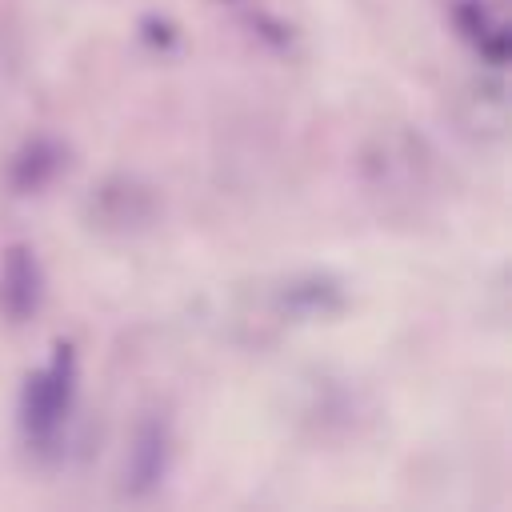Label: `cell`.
Returning a JSON list of instances; mask_svg holds the SVG:
<instances>
[{"mask_svg": "<svg viewBox=\"0 0 512 512\" xmlns=\"http://www.w3.org/2000/svg\"><path fill=\"white\" fill-rule=\"evenodd\" d=\"M44 300V268L32 244H12L0 256V312L12 324H24L40 312Z\"/></svg>", "mask_w": 512, "mask_h": 512, "instance_id": "3957f363", "label": "cell"}, {"mask_svg": "<svg viewBox=\"0 0 512 512\" xmlns=\"http://www.w3.org/2000/svg\"><path fill=\"white\" fill-rule=\"evenodd\" d=\"M280 304L296 316H332L344 308V292L332 276H300V280H288L284 292H280Z\"/></svg>", "mask_w": 512, "mask_h": 512, "instance_id": "8992f818", "label": "cell"}, {"mask_svg": "<svg viewBox=\"0 0 512 512\" xmlns=\"http://www.w3.org/2000/svg\"><path fill=\"white\" fill-rule=\"evenodd\" d=\"M160 200L136 176H108L84 200V220L100 236H140L156 224Z\"/></svg>", "mask_w": 512, "mask_h": 512, "instance_id": "7a4b0ae2", "label": "cell"}, {"mask_svg": "<svg viewBox=\"0 0 512 512\" xmlns=\"http://www.w3.org/2000/svg\"><path fill=\"white\" fill-rule=\"evenodd\" d=\"M60 168H64V144L52 140V136H36V140H28V144L12 156L8 180H12V188H20V192H36V188L52 184V180L60 176Z\"/></svg>", "mask_w": 512, "mask_h": 512, "instance_id": "5b68a950", "label": "cell"}, {"mask_svg": "<svg viewBox=\"0 0 512 512\" xmlns=\"http://www.w3.org/2000/svg\"><path fill=\"white\" fill-rule=\"evenodd\" d=\"M168 460H172V436L168 424L160 416H144L132 432L128 456H124V488L132 496H148L152 488L164 484L168 476Z\"/></svg>", "mask_w": 512, "mask_h": 512, "instance_id": "277c9868", "label": "cell"}, {"mask_svg": "<svg viewBox=\"0 0 512 512\" xmlns=\"http://www.w3.org/2000/svg\"><path fill=\"white\" fill-rule=\"evenodd\" d=\"M76 404V352L56 344L52 360L40 364L20 392V432L32 452H52L72 420Z\"/></svg>", "mask_w": 512, "mask_h": 512, "instance_id": "6da1fadb", "label": "cell"}]
</instances>
